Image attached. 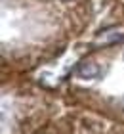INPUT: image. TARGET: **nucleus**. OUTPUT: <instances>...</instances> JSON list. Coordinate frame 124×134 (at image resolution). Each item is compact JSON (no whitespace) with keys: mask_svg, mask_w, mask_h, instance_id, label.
I'll return each mask as SVG.
<instances>
[{"mask_svg":"<svg viewBox=\"0 0 124 134\" xmlns=\"http://www.w3.org/2000/svg\"><path fill=\"white\" fill-rule=\"evenodd\" d=\"M76 75L84 81H94V79L101 77V67L96 62H82L76 67Z\"/></svg>","mask_w":124,"mask_h":134,"instance_id":"1","label":"nucleus"},{"mask_svg":"<svg viewBox=\"0 0 124 134\" xmlns=\"http://www.w3.org/2000/svg\"><path fill=\"white\" fill-rule=\"evenodd\" d=\"M99 40L105 42V44H113V42H122V40H124V35H122V33H119V31H105V33H101Z\"/></svg>","mask_w":124,"mask_h":134,"instance_id":"2","label":"nucleus"}]
</instances>
